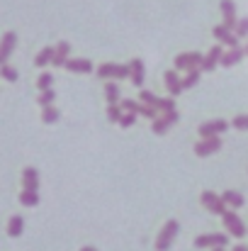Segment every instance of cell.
Segmentation results:
<instances>
[{"instance_id":"40","label":"cell","mask_w":248,"mask_h":251,"mask_svg":"<svg viewBox=\"0 0 248 251\" xmlns=\"http://www.w3.org/2000/svg\"><path fill=\"white\" fill-rule=\"evenodd\" d=\"M212 251H226V249H224V247H214Z\"/></svg>"},{"instance_id":"26","label":"cell","mask_w":248,"mask_h":251,"mask_svg":"<svg viewBox=\"0 0 248 251\" xmlns=\"http://www.w3.org/2000/svg\"><path fill=\"white\" fill-rule=\"evenodd\" d=\"M59 117H61V112H59L54 105H49V107H42V120H44L46 125H54V122H59Z\"/></svg>"},{"instance_id":"34","label":"cell","mask_w":248,"mask_h":251,"mask_svg":"<svg viewBox=\"0 0 248 251\" xmlns=\"http://www.w3.org/2000/svg\"><path fill=\"white\" fill-rule=\"evenodd\" d=\"M139 115H144V117H149V120H156L161 112H158L156 107H151V105H144V102H141V107H139Z\"/></svg>"},{"instance_id":"17","label":"cell","mask_w":248,"mask_h":251,"mask_svg":"<svg viewBox=\"0 0 248 251\" xmlns=\"http://www.w3.org/2000/svg\"><path fill=\"white\" fill-rule=\"evenodd\" d=\"M22 188H27V190H39V171L34 166H27L22 171Z\"/></svg>"},{"instance_id":"18","label":"cell","mask_w":248,"mask_h":251,"mask_svg":"<svg viewBox=\"0 0 248 251\" xmlns=\"http://www.w3.org/2000/svg\"><path fill=\"white\" fill-rule=\"evenodd\" d=\"M64 69L71 71V74H90L92 71V61H88V59H68L64 64Z\"/></svg>"},{"instance_id":"15","label":"cell","mask_w":248,"mask_h":251,"mask_svg":"<svg viewBox=\"0 0 248 251\" xmlns=\"http://www.w3.org/2000/svg\"><path fill=\"white\" fill-rule=\"evenodd\" d=\"M244 56H246L244 47H231L229 51H224V54H222V61H219V64L229 69V66H236V64H241V59H244Z\"/></svg>"},{"instance_id":"6","label":"cell","mask_w":248,"mask_h":251,"mask_svg":"<svg viewBox=\"0 0 248 251\" xmlns=\"http://www.w3.org/2000/svg\"><path fill=\"white\" fill-rule=\"evenodd\" d=\"M180 120V115H178V110H170V112H161L156 120H151V132L154 134H165L175 122Z\"/></svg>"},{"instance_id":"37","label":"cell","mask_w":248,"mask_h":251,"mask_svg":"<svg viewBox=\"0 0 248 251\" xmlns=\"http://www.w3.org/2000/svg\"><path fill=\"white\" fill-rule=\"evenodd\" d=\"M231 127H236V129H248V115H236V117L231 120Z\"/></svg>"},{"instance_id":"7","label":"cell","mask_w":248,"mask_h":251,"mask_svg":"<svg viewBox=\"0 0 248 251\" xmlns=\"http://www.w3.org/2000/svg\"><path fill=\"white\" fill-rule=\"evenodd\" d=\"M226 129H229V122L226 120H207V122L200 125L197 132H200L202 139H209V137H222Z\"/></svg>"},{"instance_id":"35","label":"cell","mask_w":248,"mask_h":251,"mask_svg":"<svg viewBox=\"0 0 248 251\" xmlns=\"http://www.w3.org/2000/svg\"><path fill=\"white\" fill-rule=\"evenodd\" d=\"M136 122V112H122V120H119V127H132Z\"/></svg>"},{"instance_id":"27","label":"cell","mask_w":248,"mask_h":251,"mask_svg":"<svg viewBox=\"0 0 248 251\" xmlns=\"http://www.w3.org/2000/svg\"><path fill=\"white\" fill-rule=\"evenodd\" d=\"M54 100H56V90H54V88H49V90H42V93H39V98H37V102H39L42 107H49V105H54Z\"/></svg>"},{"instance_id":"14","label":"cell","mask_w":248,"mask_h":251,"mask_svg":"<svg viewBox=\"0 0 248 251\" xmlns=\"http://www.w3.org/2000/svg\"><path fill=\"white\" fill-rule=\"evenodd\" d=\"M219 7H222V17H224L222 25L229 27V29H234L236 22H239V17H236V2H234V0H222Z\"/></svg>"},{"instance_id":"12","label":"cell","mask_w":248,"mask_h":251,"mask_svg":"<svg viewBox=\"0 0 248 251\" xmlns=\"http://www.w3.org/2000/svg\"><path fill=\"white\" fill-rule=\"evenodd\" d=\"M129 81H132V85H136V88L144 85V81H146V66H144L141 59H132L129 61Z\"/></svg>"},{"instance_id":"16","label":"cell","mask_w":248,"mask_h":251,"mask_svg":"<svg viewBox=\"0 0 248 251\" xmlns=\"http://www.w3.org/2000/svg\"><path fill=\"white\" fill-rule=\"evenodd\" d=\"M163 83L168 88V93H170V98H175V95L182 93V78L178 76V71H165Z\"/></svg>"},{"instance_id":"25","label":"cell","mask_w":248,"mask_h":251,"mask_svg":"<svg viewBox=\"0 0 248 251\" xmlns=\"http://www.w3.org/2000/svg\"><path fill=\"white\" fill-rule=\"evenodd\" d=\"M0 78H5L7 83H15V81L20 78V74H17V69H15V66L2 64V66H0Z\"/></svg>"},{"instance_id":"3","label":"cell","mask_w":248,"mask_h":251,"mask_svg":"<svg viewBox=\"0 0 248 251\" xmlns=\"http://www.w3.org/2000/svg\"><path fill=\"white\" fill-rule=\"evenodd\" d=\"M178 232H180L178 220H168L163 225V229H161V234L156 237V251H170L175 237H178Z\"/></svg>"},{"instance_id":"1","label":"cell","mask_w":248,"mask_h":251,"mask_svg":"<svg viewBox=\"0 0 248 251\" xmlns=\"http://www.w3.org/2000/svg\"><path fill=\"white\" fill-rule=\"evenodd\" d=\"M222 225H224V229L229 232V237H236V239H244L248 234V227L246 222L234 212V210H224V215H222Z\"/></svg>"},{"instance_id":"11","label":"cell","mask_w":248,"mask_h":251,"mask_svg":"<svg viewBox=\"0 0 248 251\" xmlns=\"http://www.w3.org/2000/svg\"><path fill=\"white\" fill-rule=\"evenodd\" d=\"M212 34H214V39L217 42H222L224 47H239V37L234 34V29H229V27H224V25H217L214 29H212Z\"/></svg>"},{"instance_id":"2","label":"cell","mask_w":248,"mask_h":251,"mask_svg":"<svg viewBox=\"0 0 248 251\" xmlns=\"http://www.w3.org/2000/svg\"><path fill=\"white\" fill-rule=\"evenodd\" d=\"M97 78H102V81H124V78H129V66H124V64H100L97 66Z\"/></svg>"},{"instance_id":"4","label":"cell","mask_w":248,"mask_h":251,"mask_svg":"<svg viewBox=\"0 0 248 251\" xmlns=\"http://www.w3.org/2000/svg\"><path fill=\"white\" fill-rule=\"evenodd\" d=\"M204 54L200 51H185V54H178L175 56V71H192V69H200Z\"/></svg>"},{"instance_id":"28","label":"cell","mask_w":248,"mask_h":251,"mask_svg":"<svg viewBox=\"0 0 248 251\" xmlns=\"http://www.w3.org/2000/svg\"><path fill=\"white\" fill-rule=\"evenodd\" d=\"M139 100H141L144 105L156 107V110H158V102H161V98H158V95H154L151 90H141V93H139Z\"/></svg>"},{"instance_id":"39","label":"cell","mask_w":248,"mask_h":251,"mask_svg":"<svg viewBox=\"0 0 248 251\" xmlns=\"http://www.w3.org/2000/svg\"><path fill=\"white\" fill-rule=\"evenodd\" d=\"M81 251H97V249H95V247H83Z\"/></svg>"},{"instance_id":"29","label":"cell","mask_w":248,"mask_h":251,"mask_svg":"<svg viewBox=\"0 0 248 251\" xmlns=\"http://www.w3.org/2000/svg\"><path fill=\"white\" fill-rule=\"evenodd\" d=\"M119 107H122V112H136L139 115V107H141V100H119Z\"/></svg>"},{"instance_id":"30","label":"cell","mask_w":248,"mask_h":251,"mask_svg":"<svg viewBox=\"0 0 248 251\" xmlns=\"http://www.w3.org/2000/svg\"><path fill=\"white\" fill-rule=\"evenodd\" d=\"M197 81H200V69H192V71H187V76L182 78V90H187V88L197 85Z\"/></svg>"},{"instance_id":"10","label":"cell","mask_w":248,"mask_h":251,"mask_svg":"<svg viewBox=\"0 0 248 251\" xmlns=\"http://www.w3.org/2000/svg\"><path fill=\"white\" fill-rule=\"evenodd\" d=\"M222 54H224V49H222V44H214L207 54H204V59H202V64H200V71H207V74H212L217 66H219V61H222Z\"/></svg>"},{"instance_id":"19","label":"cell","mask_w":248,"mask_h":251,"mask_svg":"<svg viewBox=\"0 0 248 251\" xmlns=\"http://www.w3.org/2000/svg\"><path fill=\"white\" fill-rule=\"evenodd\" d=\"M68 54H71V44H68V42H59V44L54 47V59H51V64H54V66H64V64L68 61Z\"/></svg>"},{"instance_id":"20","label":"cell","mask_w":248,"mask_h":251,"mask_svg":"<svg viewBox=\"0 0 248 251\" xmlns=\"http://www.w3.org/2000/svg\"><path fill=\"white\" fill-rule=\"evenodd\" d=\"M22 232H24V217L22 215H12L10 222H7V237L17 239V237H22Z\"/></svg>"},{"instance_id":"33","label":"cell","mask_w":248,"mask_h":251,"mask_svg":"<svg viewBox=\"0 0 248 251\" xmlns=\"http://www.w3.org/2000/svg\"><path fill=\"white\" fill-rule=\"evenodd\" d=\"M107 120L119 125V120H122V107H119V105H107Z\"/></svg>"},{"instance_id":"21","label":"cell","mask_w":248,"mask_h":251,"mask_svg":"<svg viewBox=\"0 0 248 251\" xmlns=\"http://www.w3.org/2000/svg\"><path fill=\"white\" fill-rule=\"evenodd\" d=\"M222 200H224L229 207H234V210H239V207L246 205V198H244L239 190H226V193H222Z\"/></svg>"},{"instance_id":"5","label":"cell","mask_w":248,"mask_h":251,"mask_svg":"<svg viewBox=\"0 0 248 251\" xmlns=\"http://www.w3.org/2000/svg\"><path fill=\"white\" fill-rule=\"evenodd\" d=\"M200 202H202V207H204L207 212H212V215H224V210H226V202L222 200V195H217V193H212V190H204V193L200 195Z\"/></svg>"},{"instance_id":"31","label":"cell","mask_w":248,"mask_h":251,"mask_svg":"<svg viewBox=\"0 0 248 251\" xmlns=\"http://www.w3.org/2000/svg\"><path fill=\"white\" fill-rule=\"evenodd\" d=\"M37 88H39V93L54 88V76H51V74H42V76L37 78Z\"/></svg>"},{"instance_id":"22","label":"cell","mask_w":248,"mask_h":251,"mask_svg":"<svg viewBox=\"0 0 248 251\" xmlns=\"http://www.w3.org/2000/svg\"><path fill=\"white\" fill-rule=\"evenodd\" d=\"M105 98L107 105H119V85L114 81H105Z\"/></svg>"},{"instance_id":"41","label":"cell","mask_w":248,"mask_h":251,"mask_svg":"<svg viewBox=\"0 0 248 251\" xmlns=\"http://www.w3.org/2000/svg\"><path fill=\"white\" fill-rule=\"evenodd\" d=\"M244 51H246V56H248V44H246V47H244Z\"/></svg>"},{"instance_id":"38","label":"cell","mask_w":248,"mask_h":251,"mask_svg":"<svg viewBox=\"0 0 248 251\" xmlns=\"http://www.w3.org/2000/svg\"><path fill=\"white\" fill-rule=\"evenodd\" d=\"M231 251H248V247H246V244H236Z\"/></svg>"},{"instance_id":"24","label":"cell","mask_w":248,"mask_h":251,"mask_svg":"<svg viewBox=\"0 0 248 251\" xmlns=\"http://www.w3.org/2000/svg\"><path fill=\"white\" fill-rule=\"evenodd\" d=\"M51 59H54V47H44V49L34 56V64H37L39 69H44V66L51 64Z\"/></svg>"},{"instance_id":"23","label":"cell","mask_w":248,"mask_h":251,"mask_svg":"<svg viewBox=\"0 0 248 251\" xmlns=\"http://www.w3.org/2000/svg\"><path fill=\"white\" fill-rule=\"evenodd\" d=\"M20 202H22L24 207H37V205H39V193H37V190H27V188H22V193H20Z\"/></svg>"},{"instance_id":"8","label":"cell","mask_w":248,"mask_h":251,"mask_svg":"<svg viewBox=\"0 0 248 251\" xmlns=\"http://www.w3.org/2000/svg\"><path fill=\"white\" fill-rule=\"evenodd\" d=\"M229 244V237L222 234V232H212V234H200L195 239V247L197 249H214V247H226Z\"/></svg>"},{"instance_id":"32","label":"cell","mask_w":248,"mask_h":251,"mask_svg":"<svg viewBox=\"0 0 248 251\" xmlns=\"http://www.w3.org/2000/svg\"><path fill=\"white\" fill-rule=\"evenodd\" d=\"M234 34H236L239 39L248 37V17H241V20L236 22V27H234Z\"/></svg>"},{"instance_id":"36","label":"cell","mask_w":248,"mask_h":251,"mask_svg":"<svg viewBox=\"0 0 248 251\" xmlns=\"http://www.w3.org/2000/svg\"><path fill=\"white\" fill-rule=\"evenodd\" d=\"M170 110H175V100H173V98H161L158 112H170Z\"/></svg>"},{"instance_id":"9","label":"cell","mask_w":248,"mask_h":251,"mask_svg":"<svg viewBox=\"0 0 248 251\" xmlns=\"http://www.w3.org/2000/svg\"><path fill=\"white\" fill-rule=\"evenodd\" d=\"M222 149V139L219 137H209V139H200L197 144H195V154L200 156V159H207V156H212V154H217Z\"/></svg>"},{"instance_id":"13","label":"cell","mask_w":248,"mask_h":251,"mask_svg":"<svg viewBox=\"0 0 248 251\" xmlns=\"http://www.w3.org/2000/svg\"><path fill=\"white\" fill-rule=\"evenodd\" d=\"M15 47H17V34L15 32H5L2 39H0V66L7 64V59L15 51Z\"/></svg>"}]
</instances>
